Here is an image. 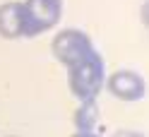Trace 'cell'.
Returning <instances> with one entry per match:
<instances>
[{
    "instance_id": "obj_6",
    "label": "cell",
    "mask_w": 149,
    "mask_h": 137,
    "mask_svg": "<svg viewBox=\"0 0 149 137\" xmlns=\"http://www.w3.org/2000/svg\"><path fill=\"white\" fill-rule=\"evenodd\" d=\"M96 123H99V104H96V99L82 101L77 113H74V127L82 130V132H94Z\"/></svg>"
},
{
    "instance_id": "obj_7",
    "label": "cell",
    "mask_w": 149,
    "mask_h": 137,
    "mask_svg": "<svg viewBox=\"0 0 149 137\" xmlns=\"http://www.w3.org/2000/svg\"><path fill=\"white\" fill-rule=\"evenodd\" d=\"M113 137H144L142 132H135V130H118Z\"/></svg>"
},
{
    "instance_id": "obj_1",
    "label": "cell",
    "mask_w": 149,
    "mask_h": 137,
    "mask_svg": "<svg viewBox=\"0 0 149 137\" xmlns=\"http://www.w3.org/2000/svg\"><path fill=\"white\" fill-rule=\"evenodd\" d=\"M106 84V65L101 53L94 51L82 63L68 70V87L79 101H91L99 96V91Z\"/></svg>"
},
{
    "instance_id": "obj_4",
    "label": "cell",
    "mask_w": 149,
    "mask_h": 137,
    "mask_svg": "<svg viewBox=\"0 0 149 137\" xmlns=\"http://www.w3.org/2000/svg\"><path fill=\"white\" fill-rule=\"evenodd\" d=\"M106 87L120 101H139L147 94L144 79L135 70H116L111 77H106Z\"/></svg>"
},
{
    "instance_id": "obj_5",
    "label": "cell",
    "mask_w": 149,
    "mask_h": 137,
    "mask_svg": "<svg viewBox=\"0 0 149 137\" xmlns=\"http://www.w3.org/2000/svg\"><path fill=\"white\" fill-rule=\"evenodd\" d=\"M0 36L3 39H19L26 36V10L24 3H3L0 5Z\"/></svg>"
},
{
    "instance_id": "obj_2",
    "label": "cell",
    "mask_w": 149,
    "mask_h": 137,
    "mask_svg": "<svg viewBox=\"0 0 149 137\" xmlns=\"http://www.w3.org/2000/svg\"><path fill=\"white\" fill-rule=\"evenodd\" d=\"M51 51H53V56L58 58L60 65L65 67H74L77 63H82L87 56H91L96 48H94V43H91L89 39V34H84L82 29H63L55 34V39L51 43Z\"/></svg>"
},
{
    "instance_id": "obj_8",
    "label": "cell",
    "mask_w": 149,
    "mask_h": 137,
    "mask_svg": "<svg viewBox=\"0 0 149 137\" xmlns=\"http://www.w3.org/2000/svg\"><path fill=\"white\" fill-rule=\"evenodd\" d=\"M142 24H144V26H149V0L142 5Z\"/></svg>"
},
{
    "instance_id": "obj_3",
    "label": "cell",
    "mask_w": 149,
    "mask_h": 137,
    "mask_svg": "<svg viewBox=\"0 0 149 137\" xmlns=\"http://www.w3.org/2000/svg\"><path fill=\"white\" fill-rule=\"evenodd\" d=\"M26 36H39L53 29L63 17V0H24Z\"/></svg>"
},
{
    "instance_id": "obj_9",
    "label": "cell",
    "mask_w": 149,
    "mask_h": 137,
    "mask_svg": "<svg viewBox=\"0 0 149 137\" xmlns=\"http://www.w3.org/2000/svg\"><path fill=\"white\" fill-rule=\"evenodd\" d=\"M72 137H99V135H96V132H82V130H77Z\"/></svg>"
}]
</instances>
